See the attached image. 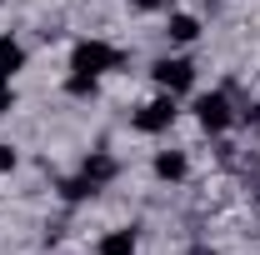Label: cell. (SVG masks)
I'll return each instance as SVG.
<instances>
[{"label":"cell","instance_id":"cell-14","mask_svg":"<svg viewBox=\"0 0 260 255\" xmlns=\"http://www.w3.org/2000/svg\"><path fill=\"white\" fill-rule=\"evenodd\" d=\"M130 5H135V10H160L165 0H130Z\"/></svg>","mask_w":260,"mask_h":255},{"label":"cell","instance_id":"cell-1","mask_svg":"<svg viewBox=\"0 0 260 255\" xmlns=\"http://www.w3.org/2000/svg\"><path fill=\"white\" fill-rule=\"evenodd\" d=\"M115 65H120V50L105 45V40H80L75 55H70V70H75V75H105V70H115Z\"/></svg>","mask_w":260,"mask_h":255},{"label":"cell","instance_id":"cell-10","mask_svg":"<svg viewBox=\"0 0 260 255\" xmlns=\"http://www.w3.org/2000/svg\"><path fill=\"white\" fill-rule=\"evenodd\" d=\"M60 195H65V200H85V195H95V185H90L85 175H75V180H65V185H60Z\"/></svg>","mask_w":260,"mask_h":255},{"label":"cell","instance_id":"cell-3","mask_svg":"<svg viewBox=\"0 0 260 255\" xmlns=\"http://www.w3.org/2000/svg\"><path fill=\"white\" fill-rule=\"evenodd\" d=\"M170 120H175V95H155V100H145L135 110V130H145V135L170 130Z\"/></svg>","mask_w":260,"mask_h":255},{"label":"cell","instance_id":"cell-9","mask_svg":"<svg viewBox=\"0 0 260 255\" xmlns=\"http://www.w3.org/2000/svg\"><path fill=\"white\" fill-rule=\"evenodd\" d=\"M100 255H135V230H110L100 240Z\"/></svg>","mask_w":260,"mask_h":255},{"label":"cell","instance_id":"cell-15","mask_svg":"<svg viewBox=\"0 0 260 255\" xmlns=\"http://www.w3.org/2000/svg\"><path fill=\"white\" fill-rule=\"evenodd\" d=\"M190 255H215V250H205V245H195V250H190Z\"/></svg>","mask_w":260,"mask_h":255},{"label":"cell","instance_id":"cell-6","mask_svg":"<svg viewBox=\"0 0 260 255\" xmlns=\"http://www.w3.org/2000/svg\"><path fill=\"white\" fill-rule=\"evenodd\" d=\"M80 175H85V180H90V185L100 190V185H105V180L115 175V160H110V155H90V160H85V170H80Z\"/></svg>","mask_w":260,"mask_h":255},{"label":"cell","instance_id":"cell-5","mask_svg":"<svg viewBox=\"0 0 260 255\" xmlns=\"http://www.w3.org/2000/svg\"><path fill=\"white\" fill-rule=\"evenodd\" d=\"M20 65H25V50H20L10 35H0V80H10Z\"/></svg>","mask_w":260,"mask_h":255},{"label":"cell","instance_id":"cell-13","mask_svg":"<svg viewBox=\"0 0 260 255\" xmlns=\"http://www.w3.org/2000/svg\"><path fill=\"white\" fill-rule=\"evenodd\" d=\"M5 170H15V150H10V145H0V175H5Z\"/></svg>","mask_w":260,"mask_h":255},{"label":"cell","instance_id":"cell-12","mask_svg":"<svg viewBox=\"0 0 260 255\" xmlns=\"http://www.w3.org/2000/svg\"><path fill=\"white\" fill-rule=\"evenodd\" d=\"M10 105H15V90H10V80H0V115H5Z\"/></svg>","mask_w":260,"mask_h":255},{"label":"cell","instance_id":"cell-2","mask_svg":"<svg viewBox=\"0 0 260 255\" xmlns=\"http://www.w3.org/2000/svg\"><path fill=\"white\" fill-rule=\"evenodd\" d=\"M155 85H160L165 95H180V90H190L195 85V65L190 60H155Z\"/></svg>","mask_w":260,"mask_h":255},{"label":"cell","instance_id":"cell-4","mask_svg":"<svg viewBox=\"0 0 260 255\" xmlns=\"http://www.w3.org/2000/svg\"><path fill=\"white\" fill-rule=\"evenodd\" d=\"M195 120L210 130V135H220V130L235 120V115H230V100L220 95V90H215V95H200V100H195Z\"/></svg>","mask_w":260,"mask_h":255},{"label":"cell","instance_id":"cell-11","mask_svg":"<svg viewBox=\"0 0 260 255\" xmlns=\"http://www.w3.org/2000/svg\"><path fill=\"white\" fill-rule=\"evenodd\" d=\"M95 90V75H70V95H90Z\"/></svg>","mask_w":260,"mask_h":255},{"label":"cell","instance_id":"cell-8","mask_svg":"<svg viewBox=\"0 0 260 255\" xmlns=\"http://www.w3.org/2000/svg\"><path fill=\"white\" fill-rule=\"evenodd\" d=\"M155 175H160V180H180V175H185V155H180V150H160V155H155Z\"/></svg>","mask_w":260,"mask_h":255},{"label":"cell","instance_id":"cell-7","mask_svg":"<svg viewBox=\"0 0 260 255\" xmlns=\"http://www.w3.org/2000/svg\"><path fill=\"white\" fill-rule=\"evenodd\" d=\"M170 40H175V45H190L195 35H200V20H195V15H170Z\"/></svg>","mask_w":260,"mask_h":255}]
</instances>
